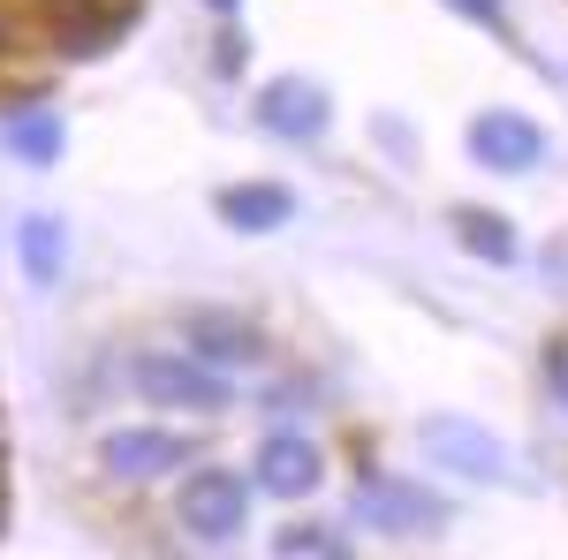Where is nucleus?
Wrapping results in <instances>:
<instances>
[{"instance_id": "nucleus-11", "label": "nucleus", "mask_w": 568, "mask_h": 560, "mask_svg": "<svg viewBox=\"0 0 568 560\" xmlns=\"http://www.w3.org/2000/svg\"><path fill=\"white\" fill-rule=\"evenodd\" d=\"M0 144H8L23 167H53V160H61V114H45V106H31V114H8Z\"/></svg>"}, {"instance_id": "nucleus-12", "label": "nucleus", "mask_w": 568, "mask_h": 560, "mask_svg": "<svg viewBox=\"0 0 568 560\" xmlns=\"http://www.w3.org/2000/svg\"><path fill=\"white\" fill-rule=\"evenodd\" d=\"M16 251H23V273L45 288V281H61L69 235H61V220H23V227H16Z\"/></svg>"}, {"instance_id": "nucleus-7", "label": "nucleus", "mask_w": 568, "mask_h": 560, "mask_svg": "<svg viewBox=\"0 0 568 560\" xmlns=\"http://www.w3.org/2000/svg\"><path fill=\"white\" fill-rule=\"evenodd\" d=\"M326 91L311 84V77H281V84L258 91V122L273 136H288V144H311V136H326Z\"/></svg>"}, {"instance_id": "nucleus-14", "label": "nucleus", "mask_w": 568, "mask_h": 560, "mask_svg": "<svg viewBox=\"0 0 568 560\" xmlns=\"http://www.w3.org/2000/svg\"><path fill=\"white\" fill-rule=\"evenodd\" d=\"M447 8H463V16L485 23V31H508V0H447Z\"/></svg>"}, {"instance_id": "nucleus-2", "label": "nucleus", "mask_w": 568, "mask_h": 560, "mask_svg": "<svg viewBox=\"0 0 568 560\" xmlns=\"http://www.w3.org/2000/svg\"><path fill=\"white\" fill-rule=\"evenodd\" d=\"M130 379L160 409H190V417H220L227 409V379H220L213 364H197V356H136Z\"/></svg>"}, {"instance_id": "nucleus-1", "label": "nucleus", "mask_w": 568, "mask_h": 560, "mask_svg": "<svg viewBox=\"0 0 568 560\" xmlns=\"http://www.w3.org/2000/svg\"><path fill=\"white\" fill-rule=\"evenodd\" d=\"M425 455H433L439 470L470 477V485H508V477H516L508 447H500V439H493L485 425L455 417V409H433V417H425Z\"/></svg>"}, {"instance_id": "nucleus-6", "label": "nucleus", "mask_w": 568, "mask_h": 560, "mask_svg": "<svg viewBox=\"0 0 568 560\" xmlns=\"http://www.w3.org/2000/svg\"><path fill=\"white\" fill-rule=\"evenodd\" d=\"M470 152H478L485 167H500V174H530L538 160H546V130H538L530 114L493 106V114H478V122H470Z\"/></svg>"}, {"instance_id": "nucleus-15", "label": "nucleus", "mask_w": 568, "mask_h": 560, "mask_svg": "<svg viewBox=\"0 0 568 560\" xmlns=\"http://www.w3.org/2000/svg\"><path fill=\"white\" fill-rule=\"evenodd\" d=\"M546 387H554V401L568 409V342L554 348V356H546Z\"/></svg>"}, {"instance_id": "nucleus-13", "label": "nucleus", "mask_w": 568, "mask_h": 560, "mask_svg": "<svg viewBox=\"0 0 568 560\" xmlns=\"http://www.w3.org/2000/svg\"><path fill=\"white\" fill-rule=\"evenodd\" d=\"M455 235H463V251H478V258H493V265L516 258V227L500 213H455Z\"/></svg>"}, {"instance_id": "nucleus-3", "label": "nucleus", "mask_w": 568, "mask_h": 560, "mask_svg": "<svg viewBox=\"0 0 568 560\" xmlns=\"http://www.w3.org/2000/svg\"><path fill=\"white\" fill-rule=\"evenodd\" d=\"M175 516H182L190 538L227 546V538L243 530V516H251V485H243V470H190V477H182Z\"/></svg>"}, {"instance_id": "nucleus-4", "label": "nucleus", "mask_w": 568, "mask_h": 560, "mask_svg": "<svg viewBox=\"0 0 568 560\" xmlns=\"http://www.w3.org/2000/svg\"><path fill=\"white\" fill-rule=\"evenodd\" d=\"M356 508L372 530H394V538H417V530H439V500L409 477L387 470H356Z\"/></svg>"}, {"instance_id": "nucleus-8", "label": "nucleus", "mask_w": 568, "mask_h": 560, "mask_svg": "<svg viewBox=\"0 0 568 560\" xmlns=\"http://www.w3.org/2000/svg\"><path fill=\"white\" fill-rule=\"evenodd\" d=\"M190 356L213 364V371H243V364L265 356V334L251 318H235V310H197L190 318Z\"/></svg>"}, {"instance_id": "nucleus-5", "label": "nucleus", "mask_w": 568, "mask_h": 560, "mask_svg": "<svg viewBox=\"0 0 568 560\" xmlns=\"http://www.w3.org/2000/svg\"><path fill=\"white\" fill-rule=\"evenodd\" d=\"M197 447L182 439V431H106V447H99V462H106V477H122V485H144V477H168L182 470Z\"/></svg>"}, {"instance_id": "nucleus-16", "label": "nucleus", "mask_w": 568, "mask_h": 560, "mask_svg": "<svg viewBox=\"0 0 568 560\" xmlns=\"http://www.w3.org/2000/svg\"><path fill=\"white\" fill-rule=\"evenodd\" d=\"M213 8H220V16H235V8H243V0H213Z\"/></svg>"}, {"instance_id": "nucleus-10", "label": "nucleus", "mask_w": 568, "mask_h": 560, "mask_svg": "<svg viewBox=\"0 0 568 560\" xmlns=\"http://www.w3.org/2000/svg\"><path fill=\"white\" fill-rule=\"evenodd\" d=\"M288 213H296V197H288L281 182H235V190L220 197V220L243 227V235H273V227H288Z\"/></svg>"}, {"instance_id": "nucleus-9", "label": "nucleus", "mask_w": 568, "mask_h": 560, "mask_svg": "<svg viewBox=\"0 0 568 560\" xmlns=\"http://www.w3.org/2000/svg\"><path fill=\"white\" fill-rule=\"evenodd\" d=\"M318 477H326V462H318V447H311L304 431H273V439L258 447V485H265V492H281V500H311Z\"/></svg>"}]
</instances>
